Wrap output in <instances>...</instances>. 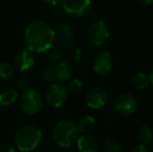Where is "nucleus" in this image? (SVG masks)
Wrapping results in <instances>:
<instances>
[{
  "instance_id": "nucleus-15",
  "label": "nucleus",
  "mask_w": 153,
  "mask_h": 152,
  "mask_svg": "<svg viewBox=\"0 0 153 152\" xmlns=\"http://www.w3.org/2000/svg\"><path fill=\"white\" fill-rule=\"evenodd\" d=\"M97 122L93 116H85L79 120L77 127L79 129V132H82L83 134H89L96 128Z\"/></svg>"
},
{
  "instance_id": "nucleus-2",
  "label": "nucleus",
  "mask_w": 153,
  "mask_h": 152,
  "mask_svg": "<svg viewBox=\"0 0 153 152\" xmlns=\"http://www.w3.org/2000/svg\"><path fill=\"white\" fill-rule=\"evenodd\" d=\"M42 131L38 126L25 125L20 127L14 136V143L21 152H31L40 145Z\"/></svg>"
},
{
  "instance_id": "nucleus-4",
  "label": "nucleus",
  "mask_w": 153,
  "mask_h": 152,
  "mask_svg": "<svg viewBox=\"0 0 153 152\" xmlns=\"http://www.w3.org/2000/svg\"><path fill=\"white\" fill-rule=\"evenodd\" d=\"M19 104L22 112L26 115H36L43 108L42 95L36 90L27 89L22 92L19 98Z\"/></svg>"
},
{
  "instance_id": "nucleus-8",
  "label": "nucleus",
  "mask_w": 153,
  "mask_h": 152,
  "mask_svg": "<svg viewBox=\"0 0 153 152\" xmlns=\"http://www.w3.org/2000/svg\"><path fill=\"white\" fill-rule=\"evenodd\" d=\"M62 10L74 18L85 17L92 10V0H62Z\"/></svg>"
},
{
  "instance_id": "nucleus-7",
  "label": "nucleus",
  "mask_w": 153,
  "mask_h": 152,
  "mask_svg": "<svg viewBox=\"0 0 153 152\" xmlns=\"http://www.w3.org/2000/svg\"><path fill=\"white\" fill-rule=\"evenodd\" d=\"M109 38V28L105 22L96 20L88 28V39L95 46L103 45Z\"/></svg>"
},
{
  "instance_id": "nucleus-16",
  "label": "nucleus",
  "mask_w": 153,
  "mask_h": 152,
  "mask_svg": "<svg viewBox=\"0 0 153 152\" xmlns=\"http://www.w3.org/2000/svg\"><path fill=\"white\" fill-rule=\"evenodd\" d=\"M131 83L137 90H145L150 85L149 75L143 72H137L131 78Z\"/></svg>"
},
{
  "instance_id": "nucleus-9",
  "label": "nucleus",
  "mask_w": 153,
  "mask_h": 152,
  "mask_svg": "<svg viewBox=\"0 0 153 152\" xmlns=\"http://www.w3.org/2000/svg\"><path fill=\"white\" fill-rule=\"evenodd\" d=\"M107 102V93L101 87H93L87 92L85 103L90 108L99 110L103 108Z\"/></svg>"
},
{
  "instance_id": "nucleus-29",
  "label": "nucleus",
  "mask_w": 153,
  "mask_h": 152,
  "mask_svg": "<svg viewBox=\"0 0 153 152\" xmlns=\"http://www.w3.org/2000/svg\"><path fill=\"white\" fill-rule=\"evenodd\" d=\"M140 1L143 4H145V5H150V4L153 3V0H140Z\"/></svg>"
},
{
  "instance_id": "nucleus-11",
  "label": "nucleus",
  "mask_w": 153,
  "mask_h": 152,
  "mask_svg": "<svg viewBox=\"0 0 153 152\" xmlns=\"http://www.w3.org/2000/svg\"><path fill=\"white\" fill-rule=\"evenodd\" d=\"M34 65V57L31 51L21 50L15 55L14 67L20 72L29 71Z\"/></svg>"
},
{
  "instance_id": "nucleus-17",
  "label": "nucleus",
  "mask_w": 153,
  "mask_h": 152,
  "mask_svg": "<svg viewBox=\"0 0 153 152\" xmlns=\"http://www.w3.org/2000/svg\"><path fill=\"white\" fill-rule=\"evenodd\" d=\"M15 67L12 64L7 62H1L0 63V78L2 79H10L15 74Z\"/></svg>"
},
{
  "instance_id": "nucleus-13",
  "label": "nucleus",
  "mask_w": 153,
  "mask_h": 152,
  "mask_svg": "<svg viewBox=\"0 0 153 152\" xmlns=\"http://www.w3.org/2000/svg\"><path fill=\"white\" fill-rule=\"evenodd\" d=\"M54 66V72L55 77H56V81L59 82H65V81H69L71 77L73 75V68L68 62L61 61L59 63L55 64Z\"/></svg>"
},
{
  "instance_id": "nucleus-22",
  "label": "nucleus",
  "mask_w": 153,
  "mask_h": 152,
  "mask_svg": "<svg viewBox=\"0 0 153 152\" xmlns=\"http://www.w3.org/2000/svg\"><path fill=\"white\" fill-rule=\"evenodd\" d=\"M66 87H67V90H68L69 93L77 94L82 90V82L77 78L70 79V80H69L68 85H67Z\"/></svg>"
},
{
  "instance_id": "nucleus-6",
  "label": "nucleus",
  "mask_w": 153,
  "mask_h": 152,
  "mask_svg": "<svg viewBox=\"0 0 153 152\" xmlns=\"http://www.w3.org/2000/svg\"><path fill=\"white\" fill-rule=\"evenodd\" d=\"M137 108V101L131 94L124 93L117 96L114 101V110L122 117H129L133 115Z\"/></svg>"
},
{
  "instance_id": "nucleus-21",
  "label": "nucleus",
  "mask_w": 153,
  "mask_h": 152,
  "mask_svg": "<svg viewBox=\"0 0 153 152\" xmlns=\"http://www.w3.org/2000/svg\"><path fill=\"white\" fill-rule=\"evenodd\" d=\"M42 79L45 82L53 83L56 81V77H55L54 72V66H48V67L44 68L42 71Z\"/></svg>"
},
{
  "instance_id": "nucleus-5",
  "label": "nucleus",
  "mask_w": 153,
  "mask_h": 152,
  "mask_svg": "<svg viewBox=\"0 0 153 152\" xmlns=\"http://www.w3.org/2000/svg\"><path fill=\"white\" fill-rule=\"evenodd\" d=\"M68 90L61 82H53L48 85L45 91V99L47 103L54 108H62L68 100Z\"/></svg>"
},
{
  "instance_id": "nucleus-28",
  "label": "nucleus",
  "mask_w": 153,
  "mask_h": 152,
  "mask_svg": "<svg viewBox=\"0 0 153 152\" xmlns=\"http://www.w3.org/2000/svg\"><path fill=\"white\" fill-rule=\"evenodd\" d=\"M148 75H149V79H150V85H153V68L150 70V72H149Z\"/></svg>"
},
{
  "instance_id": "nucleus-19",
  "label": "nucleus",
  "mask_w": 153,
  "mask_h": 152,
  "mask_svg": "<svg viewBox=\"0 0 153 152\" xmlns=\"http://www.w3.org/2000/svg\"><path fill=\"white\" fill-rule=\"evenodd\" d=\"M104 149L106 152H122L121 144L114 138H108L104 141Z\"/></svg>"
},
{
  "instance_id": "nucleus-27",
  "label": "nucleus",
  "mask_w": 153,
  "mask_h": 152,
  "mask_svg": "<svg viewBox=\"0 0 153 152\" xmlns=\"http://www.w3.org/2000/svg\"><path fill=\"white\" fill-rule=\"evenodd\" d=\"M43 1H44L45 3L49 4V5L54 6V5H57V4L61 3V2L62 1V0H43Z\"/></svg>"
},
{
  "instance_id": "nucleus-3",
  "label": "nucleus",
  "mask_w": 153,
  "mask_h": 152,
  "mask_svg": "<svg viewBox=\"0 0 153 152\" xmlns=\"http://www.w3.org/2000/svg\"><path fill=\"white\" fill-rule=\"evenodd\" d=\"M53 141L62 148H69L77 141L79 129L73 120L64 119L59 121L53 128Z\"/></svg>"
},
{
  "instance_id": "nucleus-26",
  "label": "nucleus",
  "mask_w": 153,
  "mask_h": 152,
  "mask_svg": "<svg viewBox=\"0 0 153 152\" xmlns=\"http://www.w3.org/2000/svg\"><path fill=\"white\" fill-rule=\"evenodd\" d=\"M130 152H149V150H148L147 146H146L145 144L141 143V144L133 147V148L130 150Z\"/></svg>"
},
{
  "instance_id": "nucleus-14",
  "label": "nucleus",
  "mask_w": 153,
  "mask_h": 152,
  "mask_svg": "<svg viewBox=\"0 0 153 152\" xmlns=\"http://www.w3.org/2000/svg\"><path fill=\"white\" fill-rule=\"evenodd\" d=\"M18 90L13 87H5L0 90V105H13L18 100Z\"/></svg>"
},
{
  "instance_id": "nucleus-10",
  "label": "nucleus",
  "mask_w": 153,
  "mask_h": 152,
  "mask_svg": "<svg viewBox=\"0 0 153 152\" xmlns=\"http://www.w3.org/2000/svg\"><path fill=\"white\" fill-rule=\"evenodd\" d=\"M113 68V56L108 51H101L93 59V70L100 76H105Z\"/></svg>"
},
{
  "instance_id": "nucleus-12",
  "label": "nucleus",
  "mask_w": 153,
  "mask_h": 152,
  "mask_svg": "<svg viewBox=\"0 0 153 152\" xmlns=\"http://www.w3.org/2000/svg\"><path fill=\"white\" fill-rule=\"evenodd\" d=\"M77 148L79 152H97L98 142L90 134H82L77 139Z\"/></svg>"
},
{
  "instance_id": "nucleus-24",
  "label": "nucleus",
  "mask_w": 153,
  "mask_h": 152,
  "mask_svg": "<svg viewBox=\"0 0 153 152\" xmlns=\"http://www.w3.org/2000/svg\"><path fill=\"white\" fill-rule=\"evenodd\" d=\"M16 85H17V90H20V91H25V90L29 89L30 87V81L27 77L25 76H21L17 79L16 81Z\"/></svg>"
},
{
  "instance_id": "nucleus-20",
  "label": "nucleus",
  "mask_w": 153,
  "mask_h": 152,
  "mask_svg": "<svg viewBox=\"0 0 153 152\" xmlns=\"http://www.w3.org/2000/svg\"><path fill=\"white\" fill-rule=\"evenodd\" d=\"M59 37L62 41H69L73 37V33L71 28L67 24H62L59 26L57 31H55V37Z\"/></svg>"
},
{
  "instance_id": "nucleus-23",
  "label": "nucleus",
  "mask_w": 153,
  "mask_h": 152,
  "mask_svg": "<svg viewBox=\"0 0 153 152\" xmlns=\"http://www.w3.org/2000/svg\"><path fill=\"white\" fill-rule=\"evenodd\" d=\"M49 53H48V55H47V59H49L50 62H52L53 64H57V63H59V62L62 61V52H61V50H59V49H52V48H50L49 49Z\"/></svg>"
},
{
  "instance_id": "nucleus-18",
  "label": "nucleus",
  "mask_w": 153,
  "mask_h": 152,
  "mask_svg": "<svg viewBox=\"0 0 153 152\" xmlns=\"http://www.w3.org/2000/svg\"><path fill=\"white\" fill-rule=\"evenodd\" d=\"M137 136H139V139L141 140V142L143 143V144L147 145L152 141L153 134H152V131H151V129H150L149 126L143 125V126H141V128L139 129Z\"/></svg>"
},
{
  "instance_id": "nucleus-1",
  "label": "nucleus",
  "mask_w": 153,
  "mask_h": 152,
  "mask_svg": "<svg viewBox=\"0 0 153 152\" xmlns=\"http://www.w3.org/2000/svg\"><path fill=\"white\" fill-rule=\"evenodd\" d=\"M55 38V30L43 20L32 21L24 31V41L27 48L36 53L47 52L52 48Z\"/></svg>"
},
{
  "instance_id": "nucleus-25",
  "label": "nucleus",
  "mask_w": 153,
  "mask_h": 152,
  "mask_svg": "<svg viewBox=\"0 0 153 152\" xmlns=\"http://www.w3.org/2000/svg\"><path fill=\"white\" fill-rule=\"evenodd\" d=\"M15 146L10 143H4V144L0 145V152H15Z\"/></svg>"
}]
</instances>
